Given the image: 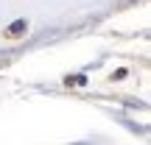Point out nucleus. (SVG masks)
I'll use <instances>...</instances> for the list:
<instances>
[{
	"instance_id": "nucleus-1",
	"label": "nucleus",
	"mask_w": 151,
	"mask_h": 145,
	"mask_svg": "<svg viewBox=\"0 0 151 145\" xmlns=\"http://www.w3.org/2000/svg\"><path fill=\"white\" fill-rule=\"evenodd\" d=\"M22 31H25V22H14V25H11V28H6V31H3V36H9V39H14V34H22Z\"/></svg>"
}]
</instances>
